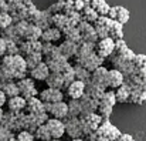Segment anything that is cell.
<instances>
[{"label": "cell", "instance_id": "1", "mask_svg": "<svg viewBox=\"0 0 146 141\" xmlns=\"http://www.w3.org/2000/svg\"><path fill=\"white\" fill-rule=\"evenodd\" d=\"M81 120V127H82V133L84 137L92 133H97L99 126L102 124L104 118L98 114V113H92V114H81L80 115Z\"/></svg>", "mask_w": 146, "mask_h": 141}, {"label": "cell", "instance_id": "2", "mask_svg": "<svg viewBox=\"0 0 146 141\" xmlns=\"http://www.w3.org/2000/svg\"><path fill=\"white\" fill-rule=\"evenodd\" d=\"M97 134L106 138L108 141H118V138L121 137V131L118 127H115L109 120H104L102 124L99 126V128L97 130Z\"/></svg>", "mask_w": 146, "mask_h": 141}, {"label": "cell", "instance_id": "3", "mask_svg": "<svg viewBox=\"0 0 146 141\" xmlns=\"http://www.w3.org/2000/svg\"><path fill=\"white\" fill-rule=\"evenodd\" d=\"M65 123V133L71 137V140L74 138H82L84 137V133H82V127H81V120L80 117L75 118V117H68L64 120Z\"/></svg>", "mask_w": 146, "mask_h": 141}, {"label": "cell", "instance_id": "4", "mask_svg": "<svg viewBox=\"0 0 146 141\" xmlns=\"http://www.w3.org/2000/svg\"><path fill=\"white\" fill-rule=\"evenodd\" d=\"M113 51H115V40L112 37L101 39L95 44V53H97L99 57H102V58L109 57Z\"/></svg>", "mask_w": 146, "mask_h": 141}, {"label": "cell", "instance_id": "5", "mask_svg": "<svg viewBox=\"0 0 146 141\" xmlns=\"http://www.w3.org/2000/svg\"><path fill=\"white\" fill-rule=\"evenodd\" d=\"M17 86H19V90H20V95L26 100H30L33 97H37V90H36V86H34V80L33 79H23V80H19L17 81Z\"/></svg>", "mask_w": 146, "mask_h": 141}, {"label": "cell", "instance_id": "6", "mask_svg": "<svg viewBox=\"0 0 146 141\" xmlns=\"http://www.w3.org/2000/svg\"><path fill=\"white\" fill-rule=\"evenodd\" d=\"M50 130V134L52 137V140H60L64 134H65V123L62 120H57V118H48V121L46 123Z\"/></svg>", "mask_w": 146, "mask_h": 141}, {"label": "cell", "instance_id": "7", "mask_svg": "<svg viewBox=\"0 0 146 141\" xmlns=\"http://www.w3.org/2000/svg\"><path fill=\"white\" fill-rule=\"evenodd\" d=\"M122 84H125V76H123V73L119 71V70H116V68L109 70V73H108V83H106L108 89L116 90Z\"/></svg>", "mask_w": 146, "mask_h": 141}, {"label": "cell", "instance_id": "8", "mask_svg": "<svg viewBox=\"0 0 146 141\" xmlns=\"http://www.w3.org/2000/svg\"><path fill=\"white\" fill-rule=\"evenodd\" d=\"M3 127H6L7 130L10 131H21V127L19 124V120H17V114L11 113V111H6L3 114V118H1V123H0Z\"/></svg>", "mask_w": 146, "mask_h": 141}, {"label": "cell", "instance_id": "9", "mask_svg": "<svg viewBox=\"0 0 146 141\" xmlns=\"http://www.w3.org/2000/svg\"><path fill=\"white\" fill-rule=\"evenodd\" d=\"M43 103H60L62 101L64 98V94L61 90H57V89H46L40 93V97H38Z\"/></svg>", "mask_w": 146, "mask_h": 141}, {"label": "cell", "instance_id": "10", "mask_svg": "<svg viewBox=\"0 0 146 141\" xmlns=\"http://www.w3.org/2000/svg\"><path fill=\"white\" fill-rule=\"evenodd\" d=\"M85 87L87 84L84 81H80V80H75L72 84H70V87L67 89V95L71 98V100H80L84 97L85 94Z\"/></svg>", "mask_w": 146, "mask_h": 141}, {"label": "cell", "instance_id": "11", "mask_svg": "<svg viewBox=\"0 0 146 141\" xmlns=\"http://www.w3.org/2000/svg\"><path fill=\"white\" fill-rule=\"evenodd\" d=\"M108 17L112 19V20L119 21L121 24H125L129 20V11H128V9H125L122 6H115V7H111Z\"/></svg>", "mask_w": 146, "mask_h": 141}, {"label": "cell", "instance_id": "12", "mask_svg": "<svg viewBox=\"0 0 146 141\" xmlns=\"http://www.w3.org/2000/svg\"><path fill=\"white\" fill-rule=\"evenodd\" d=\"M50 74H51V71H50V68L46 61H43L41 64H38L36 68L30 70L31 79H33V80H37V81H47Z\"/></svg>", "mask_w": 146, "mask_h": 141}, {"label": "cell", "instance_id": "13", "mask_svg": "<svg viewBox=\"0 0 146 141\" xmlns=\"http://www.w3.org/2000/svg\"><path fill=\"white\" fill-rule=\"evenodd\" d=\"M51 118H57V120H65L68 118V104L64 101L60 103H54L51 107V113H50Z\"/></svg>", "mask_w": 146, "mask_h": 141}, {"label": "cell", "instance_id": "14", "mask_svg": "<svg viewBox=\"0 0 146 141\" xmlns=\"http://www.w3.org/2000/svg\"><path fill=\"white\" fill-rule=\"evenodd\" d=\"M125 83L128 86H131L132 89L133 87H141V89L146 90V70H138V73L128 77L125 80Z\"/></svg>", "mask_w": 146, "mask_h": 141}, {"label": "cell", "instance_id": "15", "mask_svg": "<svg viewBox=\"0 0 146 141\" xmlns=\"http://www.w3.org/2000/svg\"><path fill=\"white\" fill-rule=\"evenodd\" d=\"M26 105H27V100L23 98L21 95H17V97L7 100V108H9V111H11L14 114L23 113L26 110Z\"/></svg>", "mask_w": 146, "mask_h": 141}, {"label": "cell", "instance_id": "16", "mask_svg": "<svg viewBox=\"0 0 146 141\" xmlns=\"http://www.w3.org/2000/svg\"><path fill=\"white\" fill-rule=\"evenodd\" d=\"M26 113L27 114H34V115H38V114H44L46 113V108H44V103L37 98V97H33L30 100H27V105H26Z\"/></svg>", "mask_w": 146, "mask_h": 141}, {"label": "cell", "instance_id": "17", "mask_svg": "<svg viewBox=\"0 0 146 141\" xmlns=\"http://www.w3.org/2000/svg\"><path fill=\"white\" fill-rule=\"evenodd\" d=\"M108 73H109V70H106L104 66L97 68V70L92 73L91 83H94V84H97V86H101V87H104L105 90H108V86H106V83H108Z\"/></svg>", "mask_w": 146, "mask_h": 141}, {"label": "cell", "instance_id": "18", "mask_svg": "<svg viewBox=\"0 0 146 141\" xmlns=\"http://www.w3.org/2000/svg\"><path fill=\"white\" fill-rule=\"evenodd\" d=\"M81 101V107H82V113L81 114H92V113H98V108H99V104L101 101H97L88 95L84 94L82 98H80Z\"/></svg>", "mask_w": 146, "mask_h": 141}, {"label": "cell", "instance_id": "19", "mask_svg": "<svg viewBox=\"0 0 146 141\" xmlns=\"http://www.w3.org/2000/svg\"><path fill=\"white\" fill-rule=\"evenodd\" d=\"M105 93H106V90L104 87L97 86L94 83H88L87 87H85V95H88V97H91V98H94L97 101H101L102 97L105 95Z\"/></svg>", "mask_w": 146, "mask_h": 141}, {"label": "cell", "instance_id": "20", "mask_svg": "<svg viewBox=\"0 0 146 141\" xmlns=\"http://www.w3.org/2000/svg\"><path fill=\"white\" fill-rule=\"evenodd\" d=\"M104 60H105V58L99 57L97 53L94 51V53H92V54H91V56H90V57H88V58L84 61V64H82V66H84L87 70H90L91 73H94L97 68L102 67V63H104Z\"/></svg>", "mask_w": 146, "mask_h": 141}, {"label": "cell", "instance_id": "21", "mask_svg": "<svg viewBox=\"0 0 146 141\" xmlns=\"http://www.w3.org/2000/svg\"><path fill=\"white\" fill-rule=\"evenodd\" d=\"M47 84L50 89H57V90L65 89V81H64L62 73H51L50 77L47 79Z\"/></svg>", "mask_w": 146, "mask_h": 141}, {"label": "cell", "instance_id": "22", "mask_svg": "<svg viewBox=\"0 0 146 141\" xmlns=\"http://www.w3.org/2000/svg\"><path fill=\"white\" fill-rule=\"evenodd\" d=\"M0 90L4 93V95L9 98H13V97H17L20 95V90H19V86L17 83L14 81H9V83H0Z\"/></svg>", "mask_w": 146, "mask_h": 141}, {"label": "cell", "instance_id": "23", "mask_svg": "<svg viewBox=\"0 0 146 141\" xmlns=\"http://www.w3.org/2000/svg\"><path fill=\"white\" fill-rule=\"evenodd\" d=\"M131 91H132V87H131V86H128L126 83H125V84H122L119 89H116V91H115V95H116V103L123 104V103L129 101V98H131Z\"/></svg>", "mask_w": 146, "mask_h": 141}, {"label": "cell", "instance_id": "24", "mask_svg": "<svg viewBox=\"0 0 146 141\" xmlns=\"http://www.w3.org/2000/svg\"><path fill=\"white\" fill-rule=\"evenodd\" d=\"M78 48L80 47L77 46V43H72V42H65L60 46V53L62 57H65L67 60L71 57V56H75L78 53Z\"/></svg>", "mask_w": 146, "mask_h": 141}, {"label": "cell", "instance_id": "25", "mask_svg": "<svg viewBox=\"0 0 146 141\" xmlns=\"http://www.w3.org/2000/svg\"><path fill=\"white\" fill-rule=\"evenodd\" d=\"M74 70H75V77H77V80H80V81H84L85 84L91 83L92 73H91L90 70H87L84 66H80V64H77V66H74Z\"/></svg>", "mask_w": 146, "mask_h": 141}, {"label": "cell", "instance_id": "26", "mask_svg": "<svg viewBox=\"0 0 146 141\" xmlns=\"http://www.w3.org/2000/svg\"><path fill=\"white\" fill-rule=\"evenodd\" d=\"M129 101L132 104H143L146 101V90L141 89V87H133L132 91H131V98Z\"/></svg>", "mask_w": 146, "mask_h": 141}, {"label": "cell", "instance_id": "27", "mask_svg": "<svg viewBox=\"0 0 146 141\" xmlns=\"http://www.w3.org/2000/svg\"><path fill=\"white\" fill-rule=\"evenodd\" d=\"M91 7L97 11L99 16H108L109 10H111V6L105 0H92L91 1Z\"/></svg>", "mask_w": 146, "mask_h": 141}, {"label": "cell", "instance_id": "28", "mask_svg": "<svg viewBox=\"0 0 146 141\" xmlns=\"http://www.w3.org/2000/svg\"><path fill=\"white\" fill-rule=\"evenodd\" d=\"M82 113V107H81V101L80 100H70L68 103V117H75L78 118Z\"/></svg>", "mask_w": 146, "mask_h": 141}, {"label": "cell", "instance_id": "29", "mask_svg": "<svg viewBox=\"0 0 146 141\" xmlns=\"http://www.w3.org/2000/svg\"><path fill=\"white\" fill-rule=\"evenodd\" d=\"M43 53H34V54H30V56H27L26 57V63H27V67L30 68V70H33V68H36L38 64H41L43 63Z\"/></svg>", "mask_w": 146, "mask_h": 141}, {"label": "cell", "instance_id": "30", "mask_svg": "<svg viewBox=\"0 0 146 141\" xmlns=\"http://www.w3.org/2000/svg\"><path fill=\"white\" fill-rule=\"evenodd\" d=\"M34 137H36L37 140H40V141H51L52 140V137H51V134H50V130H48V127H47V124L40 126V127L36 130Z\"/></svg>", "mask_w": 146, "mask_h": 141}, {"label": "cell", "instance_id": "31", "mask_svg": "<svg viewBox=\"0 0 146 141\" xmlns=\"http://www.w3.org/2000/svg\"><path fill=\"white\" fill-rule=\"evenodd\" d=\"M43 40H46L47 43H51V42H55V40H58L60 37H61V33H60V30H57V29H48V30H46V32H43Z\"/></svg>", "mask_w": 146, "mask_h": 141}, {"label": "cell", "instance_id": "32", "mask_svg": "<svg viewBox=\"0 0 146 141\" xmlns=\"http://www.w3.org/2000/svg\"><path fill=\"white\" fill-rule=\"evenodd\" d=\"M82 17H84L85 21H97L98 19H99V14H98L91 6H87V7L82 10Z\"/></svg>", "mask_w": 146, "mask_h": 141}, {"label": "cell", "instance_id": "33", "mask_svg": "<svg viewBox=\"0 0 146 141\" xmlns=\"http://www.w3.org/2000/svg\"><path fill=\"white\" fill-rule=\"evenodd\" d=\"M24 34H26L29 42H37V39L43 36V33L38 27H30L27 32H24Z\"/></svg>", "mask_w": 146, "mask_h": 141}, {"label": "cell", "instance_id": "34", "mask_svg": "<svg viewBox=\"0 0 146 141\" xmlns=\"http://www.w3.org/2000/svg\"><path fill=\"white\" fill-rule=\"evenodd\" d=\"M64 33H67L65 36H67V42H72V43H77V42H80L81 39H82V36H81V33L77 30V29H67V30H64Z\"/></svg>", "mask_w": 146, "mask_h": 141}, {"label": "cell", "instance_id": "35", "mask_svg": "<svg viewBox=\"0 0 146 141\" xmlns=\"http://www.w3.org/2000/svg\"><path fill=\"white\" fill-rule=\"evenodd\" d=\"M101 104H105V105H111V107H113V105L116 104V95H115V91H112V90L106 91L105 95L102 97V100H101Z\"/></svg>", "mask_w": 146, "mask_h": 141}, {"label": "cell", "instance_id": "36", "mask_svg": "<svg viewBox=\"0 0 146 141\" xmlns=\"http://www.w3.org/2000/svg\"><path fill=\"white\" fill-rule=\"evenodd\" d=\"M122 26H123V24H121L119 21H116V20H115L113 27H112V30H111V37H112L113 40H119V39H122V37H123Z\"/></svg>", "mask_w": 146, "mask_h": 141}, {"label": "cell", "instance_id": "37", "mask_svg": "<svg viewBox=\"0 0 146 141\" xmlns=\"http://www.w3.org/2000/svg\"><path fill=\"white\" fill-rule=\"evenodd\" d=\"M62 76H64V81H65V90H67V89L70 87V84H72V83H74V81L77 80L74 67H71L70 70L64 71V73H62Z\"/></svg>", "mask_w": 146, "mask_h": 141}, {"label": "cell", "instance_id": "38", "mask_svg": "<svg viewBox=\"0 0 146 141\" xmlns=\"http://www.w3.org/2000/svg\"><path fill=\"white\" fill-rule=\"evenodd\" d=\"M19 51L20 47H17L13 40H6V56H17Z\"/></svg>", "mask_w": 146, "mask_h": 141}, {"label": "cell", "instance_id": "39", "mask_svg": "<svg viewBox=\"0 0 146 141\" xmlns=\"http://www.w3.org/2000/svg\"><path fill=\"white\" fill-rule=\"evenodd\" d=\"M112 110L113 107L111 105H105V104H99V108H98V114L104 118V120H109L111 114H112Z\"/></svg>", "mask_w": 146, "mask_h": 141}, {"label": "cell", "instance_id": "40", "mask_svg": "<svg viewBox=\"0 0 146 141\" xmlns=\"http://www.w3.org/2000/svg\"><path fill=\"white\" fill-rule=\"evenodd\" d=\"M34 138H36L34 134L30 133V131H27V130L19 131V133H17V137H16L17 141H34Z\"/></svg>", "mask_w": 146, "mask_h": 141}, {"label": "cell", "instance_id": "41", "mask_svg": "<svg viewBox=\"0 0 146 141\" xmlns=\"http://www.w3.org/2000/svg\"><path fill=\"white\" fill-rule=\"evenodd\" d=\"M13 138H14V133L0 124V141H10Z\"/></svg>", "mask_w": 146, "mask_h": 141}, {"label": "cell", "instance_id": "42", "mask_svg": "<svg viewBox=\"0 0 146 141\" xmlns=\"http://www.w3.org/2000/svg\"><path fill=\"white\" fill-rule=\"evenodd\" d=\"M133 63L138 67V70H146V56L145 54H136Z\"/></svg>", "mask_w": 146, "mask_h": 141}, {"label": "cell", "instance_id": "43", "mask_svg": "<svg viewBox=\"0 0 146 141\" xmlns=\"http://www.w3.org/2000/svg\"><path fill=\"white\" fill-rule=\"evenodd\" d=\"M10 23H11L10 16H7L6 13H1V14H0V29H6Z\"/></svg>", "mask_w": 146, "mask_h": 141}, {"label": "cell", "instance_id": "44", "mask_svg": "<svg viewBox=\"0 0 146 141\" xmlns=\"http://www.w3.org/2000/svg\"><path fill=\"white\" fill-rule=\"evenodd\" d=\"M6 56V40L0 37V58Z\"/></svg>", "mask_w": 146, "mask_h": 141}, {"label": "cell", "instance_id": "45", "mask_svg": "<svg viewBox=\"0 0 146 141\" xmlns=\"http://www.w3.org/2000/svg\"><path fill=\"white\" fill-rule=\"evenodd\" d=\"M118 141H136L133 138L132 134H121V137L118 138Z\"/></svg>", "mask_w": 146, "mask_h": 141}, {"label": "cell", "instance_id": "46", "mask_svg": "<svg viewBox=\"0 0 146 141\" xmlns=\"http://www.w3.org/2000/svg\"><path fill=\"white\" fill-rule=\"evenodd\" d=\"M4 104H7V97L4 95V93L0 90V108L4 105Z\"/></svg>", "mask_w": 146, "mask_h": 141}, {"label": "cell", "instance_id": "47", "mask_svg": "<svg viewBox=\"0 0 146 141\" xmlns=\"http://www.w3.org/2000/svg\"><path fill=\"white\" fill-rule=\"evenodd\" d=\"M81 1H84L85 4H91V1H92V0H81Z\"/></svg>", "mask_w": 146, "mask_h": 141}, {"label": "cell", "instance_id": "48", "mask_svg": "<svg viewBox=\"0 0 146 141\" xmlns=\"http://www.w3.org/2000/svg\"><path fill=\"white\" fill-rule=\"evenodd\" d=\"M3 114H4V113H3V110L0 108V123H1V118H3Z\"/></svg>", "mask_w": 146, "mask_h": 141}, {"label": "cell", "instance_id": "49", "mask_svg": "<svg viewBox=\"0 0 146 141\" xmlns=\"http://www.w3.org/2000/svg\"><path fill=\"white\" fill-rule=\"evenodd\" d=\"M71 141H85L84 138H74V140H71Z\"/></svg>", "mask_w": 146, "mask_h": 141}, {"label": "cell", "instance_id": "50", "mask_svg": "<svg viewBox=\"0 0 146 141\" xmlns=\"http://www.w3.org/2000/svg\"><path fill=\"white\" fill-rule=\"evenodd\" d=\"M10 141H17V140H16V138H13V140H10Z\"/></svg>", "mask_w": 146, "mask_h": 141}, {"label": "cell", "instance_id": "51", "mask_svg": "<svg viewBox=\"0 0 146 141\" xmlns=\"http://www.w3.org/2000/svg\"><path fill=\"white\" fill-rule=\"evenodd\" d=\"M51 141H61V140H51Z\"/></svg>", "mask_w": 146, "mask_h": 141}]
</instances>
